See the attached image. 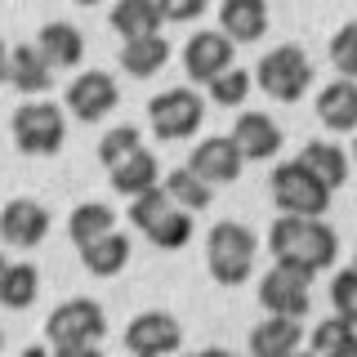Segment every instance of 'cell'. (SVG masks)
I'll use <instances>...</instances> for the list:
<instances>
[{
  "mask_svg": "<svg viewBox=\"0 0 357 357\" xmlns=\"http://www.w3.org/2000/svg\"><path fill=\"white\" fill-rule=\"evenodd\" d=\"M268 250H273L277 264L321 273L340 255V232L331 223H321V215H282L268 228Z\"/></svg>",
  "mask_w": 357,
  "mask_h": 357,
  "instance_id": "1",
  "label": "cell"
},
{
  "mask_svg": "<svg viewBox=\"0 0 357 357\" xmlns=\"http://www.w3.org/2000/svg\"><path fill=\"white\" fill-rule=\"evenodd\" d=\"M255 255H259V241H255V232L245 228V223L223 219V223L210 228L206 268H210V277H215L219 286H241L245 277H250V268H255Z\"/></svg>",
  "mask_w": 357,
  "mask_h": 357,
  "instance_id": "2",
  "label": "cell"
},
{
  "mask_svg": "<svg viewBox=\"0 0 357 357\" xmlns=\"http://www.w3.org/2000/svg\"><path fill=\"white\" fill-rule=\"evenodd\" d=\"M255 81H259V89L268 98H277V103H299L312 85V63L299 45H277V50H268L259 59Z\"/></svg>",
  "mask_w": 357,
  "mask_h": 357,
  "instance_id": "3",
  "label": "cell"
},
{
  "mask_svg": "<svg viewBox=\"0 0 357 357\" xmlns=\"http://www.w3.org/2000/svg\"><path fill=\"white\" fill-rule=\"evenodd\" d=\"M201 121H206V98L188 85H174V89H165V94H156L148 103V126H152L156 139H165V143L192 139L201 130Z\"/></svg>",
  "mask_w": 357,
  "mask_h": 357,
  "instance_id": "4",
  "label": "cell"
},
{
  "mask_svg": "<svg viewBox=\"0 0 357 357\" xmlns=\"http://www.w3.org/2000/svg\"><path fill=\"white\" fill-rule=\"evenodd\" d=\"M268 192H273L282 215H326V206H331V188L312 170H304L299 156L268 174Z\"/></svg>",
  "mask_w": 357,
  "mask_h": 357,
  "instance_id": "5",
  "label": "cell"
},
{
  "mask_svg": "<svg viewBox=\"0 0 357 357\" xmlns=\"http://www.w3.org/2000/svg\"><path fill=\"white\" fill-rule=\"evenodd\" d=\"M107 335V317L98 308V299H67L50 312L45 321V340L50 349H81V344H98Z\"/></svg>",
  "mask_w": 357,
  "mask_h": 357,
  "instance_id": "6",
  "label": "cell"
},
{
  "mask_svg": "<svg viewBox=\"0 0 357 357\" xmlns=\"http://www.w3.org/2000/svg\"><path fill=\"white\" fill-rule=\"evenodd\" d=\"M63 134H67L63 107L45 103V98H31L14 112V143L22 156H54L63 148Z\"/></svg>",
  "mask_w": 357,
  "mask_h": 357,
  "instance_id": "7",
  "label": "cell"
},
{
  "mask_svg": "<svg viewBox=\"0 0 357 357\" xmlns=\"http://www.w3.org/2000/svg\"><path fill=\"white\" fill-rule=\"evenodd\" d=\"M312 273H304V268H290V264H273L264 273L259 282V304L268 312H277V317H308L312 308Z\"/></svg>",
  "mask_w": 357,
  "mask_h": 357,
  "instance_id": "8",
  "label": "cell"
},
{
  "mask_svg": "<svg viewBox=\"0 0 357 357\" xmlns=\"http://www.w3.org/2000/svg\"><path fill=\"white\" fill-rule=\"evenodd\" d=\"M232 54H237V40H232L228 31H197V36L183 45V72L192 76L197 85H210L219 72L232 67Z\"/></svg>",
  "mask_w": 357,
  "mask_h": 357,
  "instance_id": "9",
  "label": "cell"
},
{
  "mask_svg": "<svg viewBox=\"0 0 357 357\" xmlns=\"http://www.w3.org/2000/svg\"><path fill=\"white\" fill-rule=\"evenodd\" d=\"M178 344H183V331H178V321L161 308L139 312L126 326V349L134 357H165V353H174Z\"/></svg>",
  "mask_w": 357,
  "mask_h": 357,
  "instance_id": "10",
  "label": "cell"
},
{
  "mask_svg": "<svg viewBox=\"0 0 357 357\" xmlns=\"http://www.w3.org/2000/svg\"><path fill=\"white\" fill-rule=\"evenodd\" d=\"M50 237V210L31 197H14L0 206V241L18 245V250H31Z\"/></svg>",
  "mask_w": 357,
  "mask_h": 357,
  "instance_id": "11",
  "label": "cell"
},
{
  "mask_svg": "<svg viewBox=\"0 0 357 357\" xmlns=\"http://www.w3.org/2000/svg\"><path fill=\"white\" fill-rule=\"evenodd\" d=\"M116 103H121V89H116V81H112L107 72H81L72 85H67V103L63 107H72L76 121L94 126V121H103Z\"/></svg>",
  "mask_w": 357,
  "mask_h": 357,
  "instance_id": "12",
  "label": "cell"
},
{
  "mask_svg": "<svg viewBox=\"0 0 357 357\" xmlns=\"http://www.w3.org/2000/svg\"><path fill=\"white\" fill-rule=\"evenodd\" d=\"M188 165H192L210 188H215V183H232V178L241 174L245 156H241V148H237L232 134H215V139H201L197 143L192 156H188Z\"/></svg>",
  "mask_w": 357,
  "mask_h": 357,
  "instance_id": "13",
  "label": "cell"
},
{
  "mask_svg": "<svg viewBox=\"0 0 357 357\" xmlns=\"http://www.w3.org/2000/svg\"><path fill=\"white\" fill-rule=\"evenodd\" d=\"M54 72H59V67L40 54V45H18V50H9V85H14L18 94H27V98L50 94Z\"/></svg>",
  "mask_w": 357,
  "mask_h": 357,
  "instance_id": "14",
  "label": "cell"
},
{
  "mask_svg": "<svg viewBox=\"0 0 357 357\" xmlns=\"http://www.w3.org/2000/svg\"><path fill=\"white\" fill-rule=\"evenodd\" d=\"M232 139H237L245 161H268V156L282 152V126L268 112H241L237 126H232Z\"/></svg>",
  "mask_w": 357,
  "mask_h": 357,
  "instance_id": "15",
  "label": "cell"
},
{
  "mask_svg": "<svg viewBox=\"0 0 357 357\" xmlns=\"http://www.w3.org/2000/svg\"><path fill=\"white\" fill-rule=\"evenodd\" d=\"M317 121L331 134H357V81L340 76V81L321 85V94H317Z\"/></svg>",
  "mask_w": 357,
  "mask_h": 357,
  "instance_id": "16",
  "label": "cell"
},
{
  "mask_svg": "<svg viewBox=\"0 0 357 357\" xmlns=\"http://www.w3.org/2000/svg\"><path fill=\"white\" fill-rule=\"evenodd\" d=\"M304 326H299V317H277V312H268V321L250 331V357H290L304 349Z\"/></svg>",
  "mask_w": 357,
  "mask_h": 357,
  "instance_id": "17",
  "label": "cell"
},
{
  "mask_svg": "<svg viewBox=\"0 0 357 357\" xmlns=\"http://www.w3.org/2000/svg\"><path fill=\"white\" fill-rule=\"evenodd\" d=\"M219 31L250 45L268 31V0H219Z\"/></svg>",
  "mask_w": 357,
  "mask_h": 357,
  "instance_id": "18",
  "label": "cell"
},
{
  "mask_svg": "<svg viewBox=\"0 0 357 357\" xmlns=\"http://www.w3.org/2000/svg\"><path fill=\"white\" fill-rule=\"evenodd\" d=\"M107 174H112V188H116L121 197H143V192H152V188H161V161H156L148 148L126 156L121 165H112Z\"/></svg>",
  "mask_w": 357,
  "mask_h": 357,
  "instance_id": "19",
  "label": "cell"
},
{
  "mask_svg": "<svg viewBox=\"0 0 357 357\" xmlns=\"http://www.w3.org/2000/svg\"><path fill=\"white\" fill-rule=\"evenodd\" d=\"M161 5L156 0H116L112 9V31L121 40H139V36H161Z\"/></svg>",
  "mask_w": 357,
  "mask_h": 357,
  "instance_id": "20",
  "label": "cell"
},
{
  "mask_svg": "<svg viewBox=\"0 0 357 357\" xmlns=\"http://www.w3.org/2000/svg\"><path fill=\"white\" fill-rule=\"evenodd\" d=\"M36 45H40V54L59 67V72L85 63V36L72 27V22H45V27L36 31Z\"/></svg>",
  "mask_w": 357,
  "mask_h": 357,
  "instance_id": "21",
  "label": "cell"
},
{
  "mask_svg": "<svg viewBox=\"0 0 357 357\" xmlns=\"http://www.w3.org/2000/svg\"><path fill=\"white\" fill-rule=\"evenodd\" d=\"M76 250H81V264L94 277H116V273H126V264H130V237H121L116 228L103 232V237L89 241V245H76Z\"/></svg>",
  "mask_w": 357,
  "mask_h": 357,
  "instance_id": "22",
  "label": "cell"
},
{
  "mask_svg": "<svg viewBox=\"0 0 357 357\" xmlns=\"http://www.w3.org/2000/svg\"><path fill=\"white\" fill-rule=\"evenodd\" d=\"M165 63H170V40L165 36H139V40L121 45V67H126L130 76H139V81L156 76Z\"/></svg>",
  "mask_w": 357,
  "mask_h": 357,
  "instance_id": "23",
  "label": "cell"
},
{
  "mask_svg": "<svg viewBox=\"0 0 357 357\" xmlns=\"http://www.w3.org/2000/svg\"><path fill=\"white\" fill-rule=\"evenodd\" d=\"M299 165L317 174L321 183L331 188V192L349 183V152H344V148H335V143H321V139H317V143H308V148L299 152Z\"/></svg>",
  "mask_w": 357,
  "mask_h": 357,
  "instance_id": "24",
  "label": "cell"
},
{
  "mask_svg": "<svg viewBox=\"0 0 357 357\" xmlns=\"http://www.w3.org/2000/svg\"><path fill=\"white\" fill-rule=\"evenodd\" d=\"M116 228V210L103 206V201H85V206L72 210V219H67V237H72L76 245H89L98 241L103 232Z\"/></svg>",
  "mask_w": 357,
  "mask_h": 357,
  "instance_id": "25",
  "label": "cell"
},
{
  "mask_svg": "<svg viewBox=\"0 0 357 357\" xmlns=\"http://www.w3.org/2000/svg\"><path fill=\"white\" fill-rule=\"evenodd\" d=\"M192 232H197V223H192V210H183V206H170L161 219L152 223L143 237H148L156 250H183L188 241H192Z\"/></svg>",
  "mask_w": 357,
  "mask_h": 357,
  "instance_id": "26",
  "label": "cell"
},
{
  "mask_svg": "<svg viewBox=\"0 0 357 357\" xmlns=\"http://www.w3.org/2000/svg\"><path fill=\"white\" fill-rule=\"evenodd\" d=\"M36 295H40V273H36V264H9L5 282H0V304H5L9 312H22V308L36 304Z\"/></svg>",
  "mask_w": 357,
  "mask_h": 357,
  "instance_id": "27",
  "label": "cell"
},
{
  "mask_svg": "<svg viewBox=\"0 0 357 357\" xmlns=\"http://www.w3.org/2000/svg\"><path fill=\"white\" fill-rule=\"evenodd\" d=\"M161 188L170 192V201H174V206L192 210V215L210 206V183H206V178H201V174L192 170V165H183V170H170V174L161 178Z\"/></svg>",
  "mask_w": 357,
  "mask_h": 357,
  "instance_id": "28",
  "label": "cell"
},
{
  "mask_svg": "<svg viewBox=\"0 0 357 357\" xmlns=\"http://www.w3.org/2000/svg\"><path fill=\"white\" fill-rule=\"evenodd\" d=\"M308 353L312 357H349V326H344V312L317 321L308 331Z\"/></svg>",
  "mask_w": 357,
  "mask_h": 357,
  "instance_id": "29",
  "label": "cell"
},
{
  "mask_svg": "<svg viewBox=\"0 0 357 357\" xmlns=\"http://www.w3.org/2000/svg\"><path fill=\"white\" fill-rule=\"evenodd\" d=\"M206 89H210V103L215 107H241L245 94H250V72H241V67L232 63L228 72H219Z\"/></svg>",
  "mask_w": 357,
  "mask_h": 357,
  "instance_id": "30",
  "label": "cell"
},
{
  "mask_svg": "<svg viewBox=\"0 0 357 357\" xmlns=\"http://www.w3.org/2000/svg\"><path fill=\"white\" fill-rule=\"evenodd\" d=\"M139 148H143V134L134 126H116V130H107L103 139H98V161L112 170V165H121L126 156H134Z\"/></svg>",
  "mask_w": 357,
  "mask_h": 357,
  "instance_id": "31",
  "label": "cell"
},
{
  "mask_svg": "<svg viewBox=\"0 0 357 357\" xmlns=\"http://www.w3.org/2000/svg\"><path fill=\"white\" fill-rule=\"evenodd\" d=\"M170 206H174V201H170V192H165V188H152V192H143V197H130V223H134L139 232H148Z\"/></svg>",
  "mask_w": 357,
  "mask_h": 357,
  "instance_id": "32",
  "label": "cell"
},
{
  "mask_svg": "<svg viewBox=\"0 0 357 357\" xmlns=\"http://www.w3.org/2000/svg\"><path fill=\"white\" fill-rule=\"evenodd\" d=\"M331 63H335L340 76L357 81V22H344V27L331 36Z\"/></svg>",
  "mask_w": 357,
  "mask_h": 357,
  "instance_id": "33",
  "label": "cell"
},
{
  "mask_svg": "<svg viewBox=\"0 0 357 357\" xmlns=\"http://www.w3.org/2000/svg\"><path fill=\"white\" fill-rule=\"evenodd\" d=\"M331 304L335 312H357V259L349 268H340L331 282Z\"/></svg>",
  "mask_w": 357,
  "mask_h": 357,
  "instance_id": "34",
  "label": "cell"
},
{
  "mask_svg": "<svg viewBox=\"0 0 357 357\" xmlns=\"http://www.w3.org/2000/svg\"><path fill=\"white\" fill-rule=\"evenodd\" d=\"M156 5H161L165 22H197L201 14H206L210 0H156Z\"/></svg>",
  "mask_w": 357,
  "mask_h": 357,
  "instance_id": "35",
  "label": "cell"
},
{
  "mask_svg": "<svg viewBox=\"0 0 357 357\" xmlns=\"http://www.w3.org/2000/svg\"><path fill=\"white\" fill-rule=\"evenodd\" d=\"M59 357H103L98 353V344H81V349H54Z\"/></svg>",
  "mask_w": 357,
  "mask_h": 357,
  "instance_id": "36",
  "label": "cell"
},
{
  "mask_svg": "<svg viewBox=\"0 0 357 357\" xmlns=\"http://www.w3.org/2000/svg\"><path fill=\"white\" fill-rule=\"evenodd\" d=\"M344 326H349V357H357V312H344Z\"/></svg>",
  "mask_w": 357,
  "mask_h": 357,
  "instance_id": "37",
  "label": "cell"
},
{
  "mask_svg": "<svg viewBox=\"0 0 357 357\" xmlns=\"http://www.w3.org/2000/svg\"><path fill=\"white\" fill-rule=\"evenodd\" d=\"M0 85H9V50H5V40H0Z\"/></svg>",
  "mask_w": 357,
  "mask_h": 357,
  "instance_id": "38",
  "label": "cell"
},
{
  "mask_svg": "<svg viewBox=\"0 0 357 357\" xmlns=\"http://www.w3.org/2000/svg\"><path fill=\"white\" fill-rule=\"evenodd\" d=\"M18 357H59L54 349H45V344H31V349H22Z\"/></svg>",
  "mask_w": 357,
  "mask_h": 357,
  "instance_id": "39",
  "label": "cell"
},
{
  "mask_svg": "<svg viewBox=\"0 0 357 357\" xmlns=\"http://www.w3.org/2000/svg\"><path fill=\"white\" fill-rule=\"evenodd\" d=\"M201 357H237V353H228V349H206Z\"/></svg>",
  "mask_w": 357,
  "mask_h": 357,
  "instance_id": "40",
  "label": "cell"
},
{
  "mask_svg": "<svg viewBox=\"0 0 357 357\" xmlns=\"http://www.w3.org/2000/svg\"><path fill=\"white\" fill-rule=\"evenodd\" d=\"M5 273H9V259H5V255H0V282H5Z\"/></svg>",
  "mask_w": 357,
  "mask_h": 357,
  "instance_id": "41",
  "label": "cell"
},
{
  "mask_svg": "<svg viewBox=\"0 0 357 357\" xmlns=\"http://www.w3.org/2000/svg\"><path fill=\"white\" fill-rule=\"evenodd\" d=\"M76 5H98V0H76Z\"/></svg>",
  "mask_w": 357,
  "mask_h": 357,
  "instance_id": "42",
  "label": "cell"
},
{
  "mask_svg": "<svg viewBox=\"0 0 357 357\" xmlns=\"http://www.w3.org/2000/svg\"><path fill=\"white\" fill-rule=\"evenodd\" d=\"M290 357H312V353H290Z\"/></svg>",
  "mask_w": 357,
  "mask_h": 357,
  "instance_id": "43",
  "label": "cell"
},
{
  "mask_svg": "<svg viewBox=\"0 0 357 357\" xmlns=\"http://www.w3.org/2000/svg\"><path fill=\"white\" fill-rule=\"evenodd\" d=\"M353 156H357V143H353Z\"/></svg>",
  "mask_w": 357,
  "mask_h": 357,
  "instance_id": "44",
  "label": "cell"
},
{
  "mask_svg": "<svg viewBox=\"0 0 357 357\" xmlns=\"http://www.w3.org/2000/svg\"><path fill=\"white\" fill-rule=\"evenodd\" d=\"M0 344H5V335H0Z\"/></svg>",
  "mask_w": 357,
  "mask_h": 357,
  "instance_id": "45",
  "label": "cell"
},
{
  "mask_svg": "<svg viewBox=\"0 0 357 357\" xmlns=\"http://www.w3.org/2000/svg\"><path fill=\"white\" fill-rule=\"evenodd\" d=\"M192 357H201V353H192Z\"/></svg>",
  "mask_w": 357,
  "mask_h": 357,
  "instance_id": "46",
  "label": "cell"
}]
</instances>
